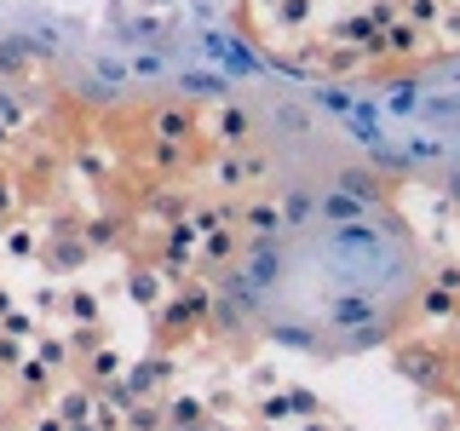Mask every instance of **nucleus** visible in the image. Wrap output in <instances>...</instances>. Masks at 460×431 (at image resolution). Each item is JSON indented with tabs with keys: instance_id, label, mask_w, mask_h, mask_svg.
<instances>
[{
	"instance_id": "obj_2",
	"label": "nucleus",
	"mask_w": 460,
	"mask_h": 431,
	"mask_svg": "<svg viewBox=\"0 0 460 431\" xmlns=\"http://www.w3.org/2000/svg\"><path fill=\"white\" fill-rule=\"evenodd\" d=\"M420 294V248L380 201L328 196L259 242L242 270V311L259 334L323 356L380 345Z\"/></svg>"
},
{
	"instance_id": "obj_1",
	"label": "nucleus",
	"mask_w": 460,
	"mask_h": 431,
	"mask_svg": "<svg viewBox=\"0 0 460 431\" xmlns=\"http://www.w3.org/2000/svg\"><path fill=\"white\" fill-rule=\"evenodd\" d=\"M0 75L133 104L253 98L277 69L253 52L236 0H0Z\"/></svg>"
},
{
	"instance_id": "obj_3",
	"label": "nucleus",
	"mask_w": 460,
	"mask_h": 431,
	"mask_svg": "<svg viewBox=\"0 0 460 431\" xmlns=\"http://www.w3.org/2000/svg\"><path fill=\"white\" fill-rule=\"evenodd\" d=\"M282 92L357 162L414 179H460V52L368 86H299L282 75Z\"/></svg>"
}]
</instances>
